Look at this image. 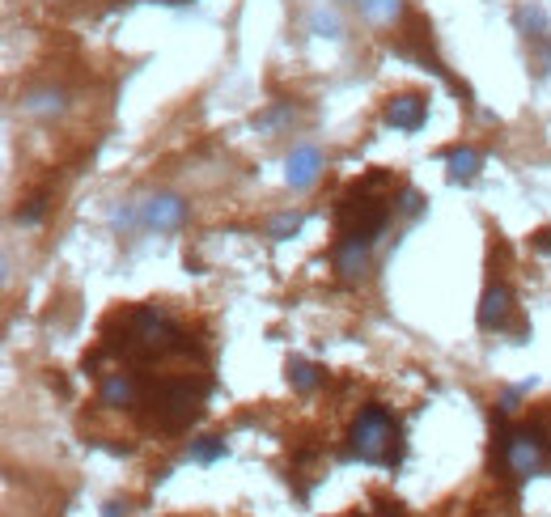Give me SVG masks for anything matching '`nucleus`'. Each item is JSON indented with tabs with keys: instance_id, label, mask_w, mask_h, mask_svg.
Instances as JSON below:
<instances>
[{
	"instance_id": "f257e3e1",
	"label": "nucleus",
	"mask_w": 551,
	"mask_h": 517,
	"mask_svg": "<svg viewBox=\"0 0 551 517\" xmlns=\"http://www.w3.org/2000/svg\"><path fill=\"white\" fill-rule=\"evenodd\" d=\"M348 450L369 467H399V420L382 403L361 407L348 429Z\"/></svg>"
},
{
	"instance_id": "f03ea898",
	"label": "nucleus",
	"mask_w": 551,
	"mask_h": 517,
	"mask_svg": "<svg viewBox=\"0 0 551 517\" xmlns=\"http://www.w3.org/2000/svg\"><path fill=\"white\" fill-rule=\"evenodd\" d=\"M386 221H390L386 200H378V195L365 191V187H352L348 200L335 204V225H340V238L378 242L382 229H386Z\"/></svg>"
},
{
	"instance_id": "7ed1b4c3",
	"label": "nucleus",
	"mask_w": 551,
	"mask_h": 517,
	"mask_svg": "<svg viewBox=\"0 0 551 517\" xmlns=\"http://www.w3.org/2000/svg\"><path fill=\"white\" fill-rule=\"evenodd\" d=\"M204 382L191 386V378H174V382H162L149 395V407H153V420L157 429H187V424L200 416V403H204Z\"/></svg>"
},
{
	"instance_id": "20e7f679",
	"label": "nucleus",
	"mask_w": 551,
	"mask_h": 517,
	"mask_svg": "<svg viewBox=\"0 0 551 517\" xmlns=\"http://www.w3.org/2000/svg\"><path fill=\"white\" fill-rule=\"evenodd\" d=\"M479 331H496V335H518V344L526 340L522 327H513V293L505 289V284H488L484 297H479Z\"/></svg>"
},
{
	"instance_id": "39448f33",
	"label": "nucleus",
	"mask_w": 551,
	"mask_h": 517,
	"mask_svg": "<svg viewBox=\"0 0 551 517\" xmlns=\"http://www.w3.org/2000/svg\"><path fill=\"white\" fill-rule=\"evenodd\" d=\"M140 221H145L149 229H157V234H174V229H183L187 221V200L183 195H149L145 204H140Z\"/></svg>"
},
{
	"instance_id": "423d86ee",
	"label": "nucleus",
	"mask_w": 551,
	"mask_h": 517,
	"mask_svg": "<svg viewBox=\"0 0 551 517\" xmlns=\"http://www.w3.org/2000/svg\"><path fill=\"white\" fill-rule=\"evenodd\" d=\"M318 174H323V153L314 145H297L289 157H284V183L293 191H310L318 183Z\"/></svg>"
},
{
	"instance_id": "0eeeda50",
	"label": "nucleus",
	"mask_w": 551,
	"mask_h": 517,
	"mask_svg": "<svg viewBox=\"0 0 551 517\" xmlns=\"http://www.w3.org/2000/svg\"><path fill=\"white\" fill-rule=\"evenodd\" d=\"M386 123L395 132L412 136V132H420L424 123H429V102H424L420 94H395L386 102Z\"/></svg>"
},
{
	"instance_id": "6e6552de",
	"label": "nucleus",
	"mask_w": 551,
	"mask_h": 517,
	"mask_svg": "<svg viewBox=\"0 0 551 517\" xmlns=\"http://www.w3.org/2000/svg\"><path fill=\"white\" fill-rule=\"evenodd\" d=\"M369 246L373 242H365V238H340V242H335V272H340L348 284L365 280V272H369Z\"/></svg>"
},
{
	"instance_id": "1a4fd4ad",
	"label": "nucleus",
	"mask_w": 551,
	"mask_h": 517,
	"mask_svg": "<svg viewBox=\"0 0 551 517\" xmlns=\"http://www.w3.org/2000/svg\"><path fill=\"white\" fill-rule=\"evenodd\" d=\"M132 399H136V378H132V373H123V369L106 373V378H102V407H132Z\"/></svg>"
},
{
	"instance_id": "9d476101",
	"label": "nucleus",
	"mask_w": 551,
	"mask_h": 517,
	"mask_svg": "<svg viewBox=\"0 0 551 517\" xmlns=\"http://www.w3.org/2000/svg\"><path fill=\"white\" fill-rule=\"evenodd\" d=\"M479 166H484V157H479L475 149H467V145H458V149L446 153V170H450L454 183H471V178L479 174Z\"/></svg>"
},
{
	"instance_id": "9b49d317",
	"label": "nucleus",
	"mask_w": 551,
	"mask_h": 517,
	"mask_svg": "<svg viewBox=\"0 0 551 517\" xmlns=\"http://www.w3.org/2000/svg\"><path fill=\"white\" fill-rule=\"evenodd\" d=\"M357 5L365 13V22L373 26H395L403 17V0H357Z\"/></svg>"
},
{
	"instance_id": "f8f14e48",
	"label": "nucleus",
	"mask_w": 551,
	"mask_h": 517,
	"mask_svg": "<svg viewBox=\"0 0 551 517\" xmlns=\"http://www.w3.org/2000/svg\"><path fill=\"white\" fill-rule=\"evenodd\" d=\"M225 454H229L225 437H195V441H191V450H187V458H191V462H200V467H212V462H221Z\"/></svg>"
},
{
	"instance_id": "ddd939ff",
	"label": "nucleus",
	"mask_w": 551,
	"mask_h": 517,
	"mask_svg": "<svg viewBox=\"0 0 551 517\" xmlns=\"http://www.w3.org/2000/svg\"><path fill=\"white\" fill-rule=\"evenodd\" d=\"M22 106H26L30 115L51 119V115H64V94H60V89H39V94H30Z\"/></svg>"
},
{
	"instance_id": "4468645a",
	"label": "nucleus",
	"mask_w": 551,
	"mask_h": 517,
	"mask_svg": "<svg viewBox=\"0 0 551 517\" xmlns=\"http://www.w3.org/2000/svg\"><path fill=\"white\" fill-rule=\"evenodd\" d=\"M289 382H293V390H301V395H310V390H318V382H323V369L310 365V361H289Z\"/></svg>"
},
{
	"instance_id": "2eb2a0df",
	"label": "nucleus",
	"mask_w": 551,
	"mask_h": 517,
	"mask_svg": "<svg viewBox=\"0 0 551 517\" xmlns=\"http://www.w3.org/2000/svg\"><path fill=\"white\" fill-rule=\"evenodd\" d=\"M310 30L318 34V39H340V34H344L340 17L327 13V9H314V13H310Z\"/></svg>"
},
{
	"instance_id": "dca6fc26",
	"label": "nucleus",
	"mask_w": 551,
	"mask_h": 517,
	"mask_svg": "<svg viewBox=\"0 0 551 517\" xmlns=\"http://www.w3.org/2000/svg\"><path fill=\"white\" fill-rule=\"evenodd\" d=\"M301 225H306V217H301V212H284V217H276V221H272L268 234H272L276 242H284V238H293Z\"/></svg>"
},
{
	"instance_id": "f3484780",
	"label": "nucleus",
	"mask_w": 551,
	"mask_h": 517,
	"mask_svg": "<svg viewBox=\"0 0 551 517\" xmlns=\"http://www.w3.org/2000/svg\"><path fill=\"white\" fill-rule=\"evenodd\" d=\"M530 390H535V378H530V382H518V386H509L505 395H501V407H496V412L513 416V412H518V403H522V395H530Z\"/></svg>"
},
{
	"instance_id": "a211bd4d",
	"label": "nucleus",
	"mask_w": 551,
	"mask_h": 517,
	"mask_svg": "<svg viewBox=\"0 0 551 517\" xmlns=\"http://www.w3.org/2000/svg\"><path fill=\"white\" fill-rule=\"evenodd\" d=\"M289 119H293V106L284 102V106H272L268 115H259V119H255V128H259V132H272V128H284Z\"/></svg>"
},
{
	"instance_id": "6ab92c4d",
	"label": "nucleus",
	"mask_w": 551,
	"mask_h": 517,
	"mask_svg": "<svg viewBox=\"0 0 551 517\" xmlns=\"http://www.w3.org/2000/svg\"><path fill=\"white\" fill-rule=\"evenodd\" d=\"M399 212H403V217H420V212H424V195L416 187H403L399 191Z\"/></svg>"
},
{
	"instance_id": "aec40b11",
	"label": "nucleus",
	"mask_w": 551,
	"mask_h": 517,
	"mask_svg": "<svg viewBox=\"0 0 551 517\" xmlns=\"http://www.w3.org/2000/svg\"><path fill=\"white\" fill-rule=\"evenodd\" d=\"M518 26H522V30H535V39H539V34L547 30V17H543L539 9H522V13H518Z\"/></svg>"
},
{
	"instance_id": "412c9836",
	"label": "nucleus",
	"mask_w": 551,
	"mask_h": 517,
	"mask_svg": "<svg viewBox=\"0 0 551 517\" xmlns=\"http://www.w3.org/2000/svg\"><path fill=\"white\" fill-rule=\"evenodd\" d=\"M43 212H47V200L39 195V200H30L26 212H17V221H22V225H39V221H43Z\"/></svg>"
},
{
	"instance_id": "4be33fe9",
	"label": "nucleus",
	"mask_w": 551,
	"mask_h": 517,
	"mask_svg": "<svg viewBox=\"0 0 551 517\" xmlns=\"http://www.w3.org/2000/svg\"><path fill=\"white\" fill-rule=\"evenodd\" d=\"M111 225H115V229H132V225H136V212H132V208H115V212H111Z\"/></svg>"
},
{
	"instance_id": "5701e85b",
	"label": "nucleus",
	"mask_w": 551,
	"mask_h": 517,
	"mask_svg": "<svg viewBox=\"0 0 551 517\" xmlns=\"http://www.w3.org/2000/svg\"><path fill=\"white\" fill-rule=\"evenodd\" d=\"M530 242H535V251H539V255H551V225H543V229H539V234L530 238Z\"/></svg>"
},
{
	"instance_id": "b1692460",
	"label": "nucleus",
	"mask_w": 551,
	"mask_h": 517,
	"mask_svg": "<svg viewBox=\"0 0 551 517\" xmlns=\"http://www.w3.org/2000/svg\"><path fill=\"white\" fill-rule=\"evenodd\" d=\"M102 517H128V505H119V501H111L102 509Z\"/></svg>"
},
{
	"instance_id": "393cba45",
	"label": "nucleus",
	"mask_w": 551,
	"mask_h": 517,
	"mask_svg": "<svg viewBox=\"0 0 551 517\" xmlns=\"http://www.w3.org/2000/svg\"><path fill=\"white\" fill-rule=\"evenodd\" d=\"M373 517H399L395 509H378V513H373Z\"/></svg>"
},
{
	"instance_id": "a878e982",
	"label": "nucleus",
	"mask_w": 551,
	"mask_h": 517,
	"mask_svg": "<svg viewBox=\"0 0 551 517\" xmlns=\"http://www.w3.org/2000/svg\"><path fill=\"white\" fill-rule=\"evenodd\" d=\"M547 68H551V51H547Z\"/></svg>"
}]
</instances>
